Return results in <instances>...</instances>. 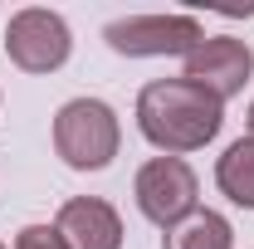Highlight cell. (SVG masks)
<instances>
[{
	"instance_id": "1",
	"label": "cell",
	"mask_w": 254,
	"mask_h": 249,
	"mask_svg": "<svg viewBox=\"0 0 254 249\" xmlns=\"http://www.w3.org/2000/svg\"><path fill=\"white\" fill-rule=\"evenodd\" d=\"M225 123V103L186 78H157L137 93V127L161 152L181 156L205 147Z\"/></svg>"
},
{
	"instance_id": "2",
	"label": "cell",
	"mask_w": 254,
	"mask_h": 249,
	"mask_svg": "<svg viewBox=\"0 0 254 249\" xmlns=\"http://www.w3.org/2000/svg\"><path fill=\"white\" fill-rule=\"evenodd\" d=\"M118 113L103 98H73L64 103L54 118V152L73 166V171H103L118 156Z\"/></svg>"
},
{
	"instance_id": "3",
	"label": "cell",
	"mask_w": 254,
	"mask_h": 249,
	"mask_svg": "<svg viewBox=\"0 0 254 249\" xmlns=\"http://www.w3.org/2000/svg\"><path fill=\"white\" fill-rule=\"evenodd\" d=\"M103 39L127 59H161V54H195L205 44V30L195 15H127L113 20Z\"/></svg>"
},
{
	"instance_id": "4",
	"label": "cell",
	"mask_w": 254,
	"mask_h": 249,
	"mask_svg": "<svg viewBox=\"0 0 254 249\" xmlns=\"http://www.w3.org/2000/svg\"><path fill=\"white\" fill-rule=\"evenodd\" d=\"M195 171H190L181 156H152L142 171H137V205H142V215L161 225V230H171V225H181V220L195 210Z\"/></svg>"
},
{
	"instance_id": "5",
	"label": "cell",
	"mask_w": 254,
	"mask_h": 249,
	"mask_svg": "<svg viewBox=\"0 0 254 249\" xmlns=\"http://www.w3.org/2000/svg\"><path fill=\"white\" fill-rule=\"evenodd\" d=\"M68 25H64L54 10H20L10 15V30H5V54L10 63H20L25 73H54L64 59H68Z\"/></svg>"
},
{
	"instance_id": "6",
	"label": "cell",
	"mask_w": 254,
	"mask_h": 249,
	"mask_svg": "<svg viewBox=\"0 0 254 249\" xmlns=\"http://www.w3.org/2000/svg\"><path fill=\"white\" fill-rule=\"evenodd\" d=\"M254 73V54L245 39H230V34H220V39H205L195 54H186V83H195V88H205V93H215L225 103V98H235L245 83H250Z\"/></svg>"
},
{
	"instance_id": "7",
	"label": "cell",
	"mask_w": 254,
	"mask_h": 249,
	"mask_svg": "<svg viewBox=\"0 0 254 249\" xmlns=\"http://www.w3.org/2000/svg\"><path fill=\"white\" fill-rule=\"evenodd\" d=\"M54 230L64 235L68 249H118L123 245V220H118V210L108 200H93V195L64 200Z\"/></svg>"
},
{
	"instance_id": "8",
	"label": "cell",
	"mask_w": 254,
	"mask_h": 249,
	"mask_svg": "<svg viewBox=\"0 0 254 249\" xmlns=\"http://www.w3.org/2000/svg\"><path fill=\"white\" fill-rule=\"evenodd\" d=\"M235 245V230L230 220L215 215V210H190L181 225L166 230V245L161 249H230Z\"/></svg>"
},
{
	"instance_id": "9",
	"label": "cell",
	"mask_w": 254,
	"mask_h": 249,
	"mask_svg": "<svg viewBox=\"0 0 254 249\" xmlns=\"http://www.w3.org/2000/svg\"><path fill=\"white\" fill-rule=\"evenodd\" d=\"M215 181L235 205L254 210V137H240V142L225 147L220 166H215Z\"/></svg>"
},
{
	"instance_id": "10",
	"label": "cell",
	"mask_w": 254,
	"mask_h": 249,
	"mask_svg": "<svg viewBox=\"0 0 254 249\" xmlns=\"http://www.w3.org/2000/svg\"><path fill=\"white\" fill-rule=\"evenodd\" d=\"M15 249H68V245H64V235L54 225H25L15 235Z\"/></svg>"
},
{
	"instance_id": "11",
	"label": "cell",
	"mask_w": 254,
	"mask_h": 249,
	"mask_svg": "<svg viewBox=\"0 0 254 249\" xmlns=\"http://www.w3.org/2000/svg\"><path fill=\"white\" fill-rule=\"evenodd\" d=\"M250 137H254V103H250Z\"/></svg>"
},
{
	"instance_id": "12",
	"label": "cell",
	"mask_w": 254,
	"mask_h": 249,
	"mask_svg": "<svg viewBox=\"0 0 254 249\" xmlns=\"http://www.w3.org/2000/svg\"><path fill=\"white\" fill-rule=\"evenodd\" d=\"M0 249H5V245H0Z\"/></svg>"
}]
</instances>
